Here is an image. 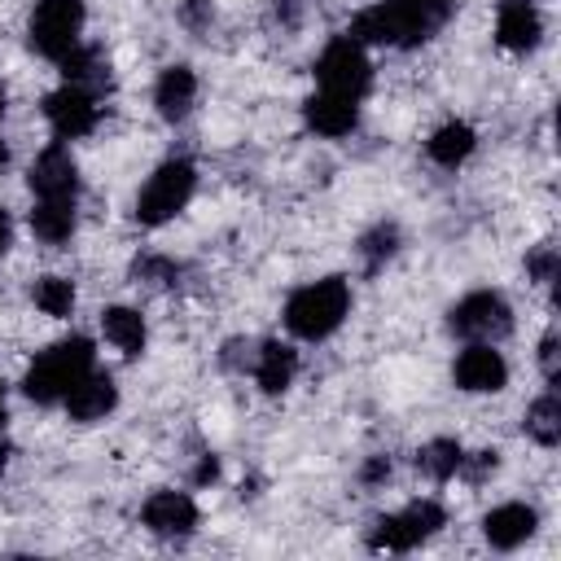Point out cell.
<instances>
[{
	"label": "cell",
	"instance_id": "obj_3",
	"mask_svg": "<svg viewBox=\"0 0 561 561\" xmlns=\"http://www.w3.org/2000/svg\"><path fill=\"white\" fill-rule=\"evenodd\" d=\"M83 373H92V342L88 337H66V342L48 346L44 355H35V364L22 377V390L35 403H57V399L70 394V386Z\"/></svg>",
	"mask_w": 561,
	"mask_h": 561
},
{
	"label": "cell",
	"instance_id": "obj_31",
	"mask_svg": "<svg viewBox=\"0 0 561 561\" xmlns=\"http://www.w3.org/2000/svg\"><path fill=\"white\" fill-rule=\"evenodd\" d=\"M381 478H390V460H386V456H373V460L364 465V482H381Z\"/></svg>",
	"mask_w": 561,
	"mask_h": 561
},
{
	"label": "cell",
	"instance_id": "obj_33",
	"mask_svg": "<svg viewBox=\"0 0 561 561\" xmlns=\"http://www.w3.org/2000/svg\"><path fill=\"white\" fill-rule=\"evenodd\" d=\"M9 241H13V224H9V215L0 210V254L9 250Z\"/></svg>",
	"mask_w": 561,
	"mask_h": 561
},
{
	"label": "cell",
	"instance_id": "obj_4",
	"mask_svg": "<svg viewBox=\"0 0 561 561\" xmlns=\"http://www.w3.org/2000/svg\"><path fill=\"white\" fill-rule=\"evenodd\" d=\"M193 184H197V171H193V162H184V158H171V162H162V167H158V171L145 180L140 197H136V219H140L145 228H158V224L175 219V215L188 206V197H193Z\"/></svg>",
	"mask_w": 561,
	"mask_h": 561
},
{
	"label": "cell",
	"instance_id": "obj_27",
	"mask_svg": "<svg viewBox=\"0 0 561 561\" xmlns=\"http://www.w3.org/2000/svg\"><path fill=\"white\" fill-rule=\"evenodd\" d=\"M526 267H530V276H535L539 285H548V280L557 276V250H552V245H543V250H535V254L526 259Z\"/></svg>",
	"mask_w": 561,
	"mask_h": 561
},
{
	"label": "cell",
	"instance_id": "obj_37",
	"mask_svg": "<svg viewBox=\"0 0 561 561\" xmlns=\"http://www.w3.org/2000/svg\"><path fill=\"white\" fill-rule=\"evenodd\" d=\"M0 114H4V88H0Z\"/></svg>",
	"mask_w": 561,
	"mask_h": 561
},
{
	"label": "cell",
	"instance_id": "obj_29",
	"mask_svg": "<svg viewBox=\"0 0 561 561\" xmlns=\"http://www.w3.org/2000/svg\"><path fill=\"white\" fill-rule=\"evenodd\" d=\"M136 276H149L158 285H171L175 280V263H167V259H140L136 263Z\"/></svg>",
	"mask_w": 561,
	"mask_h": 561
},
{
	"label": "cell",
	"instance_id": "obj_8",
	"mask_svg": "<svg viewBox=\"0 0 561 561\" xmlns=\"http://www.w3.org/2000/svg\"><path fill=\"white\" fill-rule=\"evenodd\" d=\"M83 31V0H39L31 13V48L39 57L61 61L70 48H79Z\"/></svg>",
	"mask_w": 561,
	"mask_h": 561
},
{
	"label": "cell",
	"instance_id": "obj_25",
	"mask_svg": "<svg viewBox=\"0 0 561 561\" xmlns=\"http://www.w3.org/2000/svg\"><path fill=\"white\" fill-rule=\"evenodd\" d=\"M31 298H35V307H39L44 316H70V307H75V285H70L66 276H39L35 289H31Z\"/></svg>",
	"mask_w": 561,
	"mask_h": 561
},
{
	"label": "cell",
	"instance_id": "obj_10",
	"mask_svg": "<svg viewBox=\"0 0 561 561\" xmlns=\"http://www.w3.org/2000/svg\"><path fill=\"white\" fill-rule=\"evenodd\" d=\"M508 381V364L491 342H469L456 355V386L469 394H495Z\"/></svg>",
	"mask_w": 561,
	"mask_h": 561
},
{
	"label": "cell",
	"instance_id": "obj_1",
	"mask_svg": "<svg viewBox=\"0 0 561 561\" xmlns=\"http://www.w3.org/2000/svg\"><path fill=\"white\" fill-rule=\"evenodd\" d=\"M456 0H381L373 9H364L351 22V39L359 44H390V48H412L421 39H430Z\"/></svg>",
	"mask_w": 561,
	"mask_h": 561
},
{
	"label": "cell",
	"instance_id": "obj_5",
	"mask_svg": "<svg viewBox=\"0 0 561 561\" xmlns=\"http://www.w3.org/2000/svg\"><path fill=\"white\" fill-rule=\"evenodd\" d=\"M443 522H447V513H443L438 500H412L408 508H399L390 517H377V526L368 530V548H377V552H412Z\"/></svg>",
	"mask_w": 561,
	"mask_h": 561
},
{
	"label": "cell",
	"instance_id": "obj_21",
	"mask_svg": "<svg viewBox=\"0 0 561 561\" xmlns=\"http://www.w3.org/2000/svg\"><path fill=\"white\" fill-rule=\"evenodd\" d=\"M101 329H105V337L123 355H140L145 351V320H140V311H131V307H105Z\"/></svg>",
	"mask_w": 561,
	"mask_h": 561
},
{
	"label": "cell",
	"instance_id": "obj_34",
	"mask_svg": "<svg viewBox=\"0 0 561 561\" xmlns=\"http://www.w3.org/2000/svg\"><path fill=\"white\" fill-rule=\"evenodd\" d=\"M9 469V443H0V473Z\"/></svg>",
	"mask_w": 561,
	"mask_h": 561
},
{
	"label": "cell",
	"instance_id": "obj_15",
	"mask_svg": "<svg viewBox=\"0 0 561 561\" xmlns=\"http://www.w3.org/2000/svg\"><path fill=\"white\" fill-rule=\"evenodd\" d=\"M543 35V22H539V9L530 0H504L500 4V18H495V39L513 53H526L535 48Z\"/></svg>",
	"mask_w": 561,
	"mask_h": 561
},
{
	"label": "cell",
	"instance_id": "obj_35",
	"mask_svg": "<svg viewBox=\"0 0 561 561\" xmlns=\"http://www.w3.org/2000/svg\"><path fill=\"white\" fill-rule=\"evenodd\" d=\"M4 162H9V149H4V140H0V167H4Z\"/></svg>",
	"mask_w": 561,
	"mask_h": 561
},
{
	"label": "cell",
	"instance_id": "obj_17",
	"mask_svg": "<svg viewBox=\"0 0 561 561\" xmlns=\"http://www.w3.org/2000/svg\"><path fill=\"white\" fill-rule=\"evenodd\" d=\"M193 101H197V79H193V70H188V66H167L162 79H158V88H153L158 114H162L167 123H180V118H188Z\"/></svg>",
	"mask_w": 561,
	"mask_h": 561
},
{
	"label": "cell",
	"instance_id": "obj_30",
	"mask_svg": "<svg viewBox=\"0 0 561 561\" xmlns=\"http://www.w3.org/2000/svg\"><path fill=\"white\" fill-rule=\"evenodd\" d=\"M539 364H543V377L557 381V337H552V333L539 342Z\"/></svg>",
	"mask_w": 561,
	"mask_h": 561
},
{
	"label": "cell",
	"instance_id": "obj_24",
	"mask_svg": "<svg viewBox=\"0 0 561 561\" xmlns=\"http://www.w3.org/2000/svg\"><path fill=\"white\" fill-rule=\"evenodd\" d=\"M526 434L543 447H552L561 438V403L557 394H539L530 408H526Z\"/></svg>",
	"mask_w": 561,
	"mask_h": 561
},
{
	"label": "cell",
	"instance_id": "obj_12",
	"mask_svg": "<svg viewBox=\"0 0 561 561\" xmlns=\"http://www.w3.org/2000/svg\"><path fill=\"white\" fill-rule=\"evenodd\" d=\"M31 193L35 197H75V188H79V167H75V158L61 149V145H53V149H44L35 162H31Z\"/></svg>",
	"mask_w": 561,
	"mask_h": 561
},
{
	"label": "cell",
	"instance_id": "obj_9",
	"mask_svg": "<svg viewBox=\"0 0 561 561\" xmlns=\"http://www.w3.org/2000/svg\"><path fill=\"white\" fill-rule=\"evenodd\" d=\"M44 114H48V123H53V131H57L61 140H75V136H88V131L96 127L101 105H96V92H92V88L61 83L57 92L44 96Z\"/></svg>",
	"mask_w": 561,
	"mask_h": 561
},
{
	"label": "cell",
	"instance_id": "obj_6",
	"mask_svg": "<svg viewBox=\"0 0 561 561\" xmlns=\"http://www.w3.org/2000/svg\"><path fill=\"white\" fill-rule=\"evenodd\" d=\"M316 79H320V92H337V96L359 101V96L368 92V83H373V66H368L364 44L351 39V35H337V39L320 53Z\"/></svg>",
	"mask_w": 561,
	"mask_h": 561
},
{
	"label": "cell",
	"instance_id": "obj_11",
	"mask_svg": "<svg viewBox=\"0 0 561 561\" xmlns=\"http://www.w3.org/2000/svg\"><path fill=\"white\" fill-rule=\"evenodd\" d=\"M145 526L153 530V535H162V539H184V535H193V526H197V504L184 495V491H153L149 500H145Z\"/></svg>",
	"mask_w": 561,
	"mask_h": 561
},
{
	"label": "cell",
	"instance_id": "obj_18",
	"mask_svg": "<svg viewBox=\"0 0 561 561\" xmlns=\"http://www.w3.org/2000/svg\"><path fill=\"white\" fill-rule=\"evenodd\" d=\"M294 373H298L294 346H285V342H263V351H259V359H254V381H259V390H263V394L289 390V386H294Z\"/></svg>",
	"mask_w": 561,
	"mask_h": 561
},
{
	"label": "cell",
	"instance_id": "obj_32",
	"mask_svg": "<svg viewBox=\"0 0 561 561\" xmlns=\"http://www.w3.org/2000/svg\"><path fill=\"white\" fill-rule=\"evenodd\" d=\"M193 478H197V482H215V478H219V460H215V456H206V460L197 465V473H193Z\"/></svg>",
	"mask_w": 561,
	"mask_h": 561
},
{
	"label": "cell",
	"instance_id": "obj_28",
	"mask_svg": "<svg viewBox=\"0 0 561 561\" xmlns=\"http://www.w3.org/2000/svg\"><path fill=\"white\" fill-rule=\"evenodd\" d=\"M460 469H465L473 482H482L486 473H495V469H500V451H478V456H465V460H460Z\"/></svg>",
	"mask_w": 561,
	"mask_h": 561
},
{
	"label": "cell",
	"instance_id": "obj_20",
	"mask_svg": "<svg viewBox=\"0 0 561 561\" xmlns=\"http://www.w3.org/2000/svg\"><path fill=\"white\" fill-rule=\"evenodd\" d=\"M473 145H478V136H473L469 123H443V127L430 136L425 153H430L438 167H460V162L473 153Z\"/></svg>",
	"mask_w": 561,
	"mask_h": 561
},
{
	"label": "cell",
	"instance_id": "obj_22",
	"mask_svg": "<svg viewBox=\"0 0 561 561\" xmlns=\"http://www.w3.org/2000/svg\"><path fill=\"white\" fill-rule=\"evenodd\" d=\"M460 460H465V451H460L456 438H434V443H425L416 451V469L425 478H434V482H447L451 473H460Z\"/></svg>",
	"mask_w": 561,
	"mask_h": 561
},
{
	"label": "cell",
	"instance_id": "obj_36",
	"mask_svg": "<svg viewBox=\"0 0 561 561\" xmlns=\"http://www.w3.org/2000/svg\"><path fill=\"white\" fill-rule=\"evenodd\" d=\"M0 421H4V386H0Z\"/></svg>",
	"mask_w": 561,
	"mask_h": 561
},
{
	"label": "cell",
	"instance_id": "obj_14",
	"mask_svg": "<svg viewBox=\"0 0 561 561\" xmlns=\"http://www.w3.org/2000/svg\"><path fill=\"white\" fill-rule=\"evenodd\" d=\"M535 522L539 517H535L530 504H500V508H491L482 517V535H486L491 548L508 552V548H517V543H526L535 535Z\"/></svg>",
	"mask_w": 561,
	"mask_h": 561
},
{
	"label": "cell",
	"instance_id": "obj_13",
	"mask_svg": "<svg viewBox=\"0 0 561 561\" xmlns=\"http://www.w3.org/2000/svg\"><path fill=\"white\" fill-rule=\"evenodd\" d=\"M61 403H66L70 421H79V425H92V421H101V416H105V412L118 403L114 377H105V373H83V377L70 386V394H66Z\"/></svg>",
	"mask_w": 561,
	"mask_h": 561
},
{
	"label": "cell",
	"instance_id": "obj_2",
	"mask_svg": "<svg viewBox=\"0 0 561 561\" xmlns=\"http://www.w3.org/2000/svg\"><path fill=\"white\" fill-rule=\"evenodd\" d=\"M351 311V285L342 276H324L316 285H302L289 302H285V329L294 337H307V342H320L329 337Z\"/></svg>",
	"mask_w": 561,
	"mask_h": 561
},
{
	"label": "cell",
	"instance_id": "obj_19",
	"mask_svg": "<svg viewBox=\"0 0 561 561\" xmlns=\"http://www.w3.org/2000/svg\"><path fill=\"white\" fill-rule=\"evenodd\" d=\"M31 232L44 245H61L75 232V197H39V206L31 210Z\"/></svg>",
	"mask_w": 561,
	"mask_h": 561
},
{
	"label": "cell",
	"instance_id": "obj_7",
	"mask_svg": "<svg viewBox=\"0 0 561 561\" xmlns=\"http://www.w3.org/2000/svg\"><path fill=\"white\" fill-rule=\"evenodd\" d=\"M447 329L456 337H469V342H500L513 329V307L504 302V294L478 289V294H465L447 311Z\"/></svg>",
	"mask_w": 561,
	"mask_h": 561
},
{
	"label": "cell",
	"instance_id": "obj_26",
	"mask_svg": "<svg viewBox=\"0 0 561 561\" xmlns=\"http://www.w3.org/2000/svg\"><path fill=\"white\" fill-rule=\"evenodd\" d=\"M394 245H399V228H394V224H377V228L359 241V250H364L368 267H377L381 259H390V254H394Z\"/></svg>",
	"mask_w": 561,
	"mask_h": 561
},
{
	"label": "cell",
	"instance_id": "obj_16",
	"mask_svg": "<svg viewBox=\"0 0 561 561\" xmlns=\"http://www.w3.org/2000/svg\"><path fill=\"white\" fill-rule=\"evenodd\" d=\"M302 114H307V127L311 131H320V136H346L359 123V101L337 96V92H316L302 105Z\"/></svg>",
	"mask_w": 561,
	"mask_h": 561
},
{
	"label": "cell",
	"instance_id": "obj_23",
	"mask_svg": "<svg viewBox=\"0 0 561 561\" xmlns=\"http://www.w3.org/2000/svg\"><path fill=\"white\" fill-rule=\"evenodd\" d=\"M61 75H66V83H79V88H92V92L110 83L105 61H101L96 48H70V53L61 57Z\"/></svg>",
	"mask_w": 561,
	"mask_h": 561
}]
</instances>
